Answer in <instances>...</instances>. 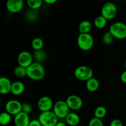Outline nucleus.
<instances>
[{"mask_svg":"<svg viewBox=\"0 0 126 126\" xmlns=\"http://www.w3.org/2000/svg\"><path fill=\"white\" fill-rule=\"evenodd\" d=\"M46 71L41 63L34 62L27 68V76L34 81H40L45 76Z\"/></svg>","mask_w":126,"mask_h":126,"instance_id":"1","label":"nucleus"},{"mask_svg":"<svg viewBox=\"0 0 126 126\" xmlns=\"http://www.w3.org/2000/svg\"><path fill=\"white\" fill-rule=\"evenodd\" d=\"M81 126V125H78V126Z\"/></svg>","mask_w":126,"mask_h":126,"instance_id":"36","label":"nucleus"},{"mask_svg":"<svg viewBox=\"0 0 126 126\" xmlns=\"http://www.w3.org/2000/svg\"><path fill=\"white\" fill-rule=\"evenodd\" d=\"M32 46L34 50L43 49L44 46V41L40 38H35L32 40Z\"/></svg>","mask_w":126,"mask_h":126,"instance_id":"22","label":"nucleus"},{"mask_svg":"<svg viewBox=\"0 0 126 126\" xmlns=\"http://www.w3.org/2000/svg\"><path fill=\"white\" fill-rule=\"evenodd\" d=\"M79 47L82 50H89L94 44V39L90 33H79L77 39Z\"/></svg>","mask_w":126,"mask_h":126,"instance_id":"2","label":"nucleus"},{"mask_svg":"<svg viewBox=\"0 0 126 126\" xmlns=\"http://www.w3.org/2000/svg\"><path fill=\"white\" fill-rule=\"evenodd\" d=\"M117 7L112 2H107L103 5L101 9V15L106 19L111 20L116 17L117 14Z\"/></svg>","mask_w":126,"mask_h":126,"instance_id":"7","label":"nucleus"},{"mask_svg":"<svg viewBox=\"0 0 126 126\" xmlns=\"http://www.w3.org/2000/svg\"><path fill=\"white\" fill-rule=\"evenodd\" d=\"M27 3L30 9L37 10L42 6L43 1L42 0H28Z\"/></svg>","mask_w":126,"mask_h":126,"instance_id":"26","label":"nucleus"},{"mask_svg":"<svg viewBox=\"0 0 126 126\" xmlns=\"http://www.w3.org/2000/svg\"><path fill=\"white\" fill-rule=\"evenodd\" d=\"M12 82L7 77L0 78V93L1 94H8L11 92Z\"/></svg>","mask_w":126,"mask_h":126,"instance_id":"14","label":"nucleus"},{"mask_svg":"<svg viewBox=\"0 0 126 126\" xmlns=\"http://www.w3.org/2000/svg\"><path fill=\"white\" fill-rule=\"evenodd\" d=\"M25 89V84L20 81H15L12 82L11 87V93L14 95H20L23 93Z\"/></svg>","mask_w":126,"mask_h":126,"instance_id":"15","label":"nucleus"},{"mask_svg":"<svg viewBox=\"0 0 126 126\" xmlns=\"http://www.w3.org/2000/svg\"><path fill=\"white\" fill-rule=\"evenodd\" d=\"M110 126H123V123L118 119H114L110 123Z\"/></svg>","mask_w":126,"mask_h":126,"instance_id":"30","label":"nucleus"},{"mask_svg":"<svg viewBox=\"0 0 126 126\" xmlns=\"http://www.w3.org/2000/svg\"><path fill=\"white\" fill-rule=\"evenodd\" d=\"M44 2L49 4H52L57 2V0H44Z\"/></svg>","mask_w":126,"mask_h":126,"instance_id":"33","label":"nucleus"},{"mask_svg":"<svg viewBox=\"0 0 126 126\" xmlns=\"http://www.w3.org/2000/svg\"><path fill=\"white\" fill-rule=\"evenodd\" d=\"M25 17L26 19L30 22H34L39 18V13L37 10L29 9L27 10L25 14Z\"/></svg>","mask_w":126,"mask_h":126,"instance_id":"18","label":"nucleus"},{"mask_svg":"<svg viewBox=\"0 0 126 126\" xmlns=\"http://www.w3.org/2000/svg\"><path fill=\"white\" fill-rule=\"evenodd\" d=\"M33 58L35 59L36 62L38 63H41L44 62L46 59L47 55L46 53L43 49L38 50H34L33 52Z\"/></svg>","mask_w":126,"mask_h":126,"instance_id":"20","label":"nucleus"},{"mask_svg":"<svg viewBox=\"0 0 126 126\" xmlns=\"http://www.w3.org/2000/svg\"><path fill=\"white\" fill-rule=\"evenodd\" d=\"M24 6L22 0H8L6 2V8L11 13H17L22 11Z\"/></svg>","mask_w":126,"mask_h":126,"instance_id":"12","label":"nucleus"},{"mask_svg":"<svg viewBox=\"0 0 126 126\" xmlns=\"http://www.w3.org/2000/svg\"><path fill=\"white\" fill-rule=\"evenodd\" d=\"M65 121L70 126H77L79 125L80 117L77 113H70L65 118Z\"/></svg>","mask_w":126,"mask_h":126,"instance_id":"16","label":"nucleus"},{"mask_svg":"<svg viewBox=\"0 0 126 126\" xmlns=\"http://www.w3.org/2000/svg\"><path fill=\"white\" fill-rule=\"evenodd\" d=\"M66 126V125L65 123H63V122L59 121V123L56 124V126Z\"/></svg>","mask_w":126,"mask_h":126,"instance_id":"34","label":"nucleus"},{"mask_svg":"<svg viewBox=\"0 0 126 126\" xmlns=\"http://www.w3.org/2000/svg\"><path fill=\"white\" fill-rule=\"evenodd\" d=\"M14 124L16 126H29L31 120L29 114L21 111L16 116H15Z\"/></svg>","mask_w":126,"mask_h":126,"instance_id":"13","label":"nucleus"},{"mask_svg":"<svg viewBox=\"0 0 126 126\" xmlns=\"http://www.w3.org/2000/svg\"><path fill=\"white\" fill-rule=\"evenodd\" d=\"M29 126H42L40 121L38 119H33L30 123Z\"/></svg>","mask_w":126,"mask_h":126,"instance_id":"31","label":"nucleus"},{"mask_svg":"<svg viewBox=\"0 0 126 126\" xmlns=\"http://www.w3.org/2000/svg\"><path fill=\"white\" fill-rule=\"evenodd\" d=\"M12 115L7 112H2L0 114V124L2 126L7 125L12 120Z\"/></svg>","mask_w":126,"mask_h":126,"instance_id":"23","label":"nucleus"},{"mask_svg":"<svg viewBox=\"0 0 126 126\" xmlns=\"http://www.w3.org/2000/svg\"><path fill=\"white\" fill-rule=\"evenodd\" d=\"M74 75L76 78L79 81H87L93 78L94 71L91 67L86 65H81L75 69Z\"/></svg>","mask_w":126,"mask_h":126,"instance_id":"4","label":"nucleus"},{"mask_svg":"<svg viewBox=\"0 0 126 126\" xmlns=\"http://www.w3.org/2000/svg\"><path fill=\"white\" fill-rule=\"evenodd\" d=\"M22 103L17 100H10L5 105L6 111L11 115L16 116L22 111Z\"/></svg>","mask_w":126,"mask_h":126,"instance_id":"8","label":"nucleus"},{"mask_svg":"<svg viewBox=\"0 0 126 126\" xmlns=\"http://www.w3.org/2000/svg\"><path fill=\"white\" fill-rule=\"evenodd\" d=\"M32 105H31L30 103H28V102H25V103H22V111L29 114L30 113L32 112Z\"/></svg>","mask_w":126,"mask_h":126,"instance_id":"29","label":"nucleus"},{"mask_svg":"<svg viewBox=\"0 0 126 126\" xmlns=\"http://www.w3.org/2000/svg\"><path fill=\"white\" fill-rule=\"evenodd\" d=\"M114 38L110 32H107L102 36V41L105 45H111L114 41Z\"/></svg>","mask_w":126,"mask_h":126,"instance_id":"27","label":"nucleus"},{"mask_svg":"<svg viewBox=\"0 0 126 126\" xmlns=\"http://www.w3.org/2000/svg\"><path fill=\"white\" fill-rule=\"evenodd\" d=\"M120 78L123 83L126 84V70L122 73L121 75Z\"/></svg>","mask_w":126,"mask_h":126,"instance_id":"32","label":"nucleus"},{"mask_svg":"<svg viewBox=\"0 0 126 126\" xmlns=\"http://www.w3.org/2000/svg\"><path fill=\"white\" fill-rule=\"evenodd\" d=\"M107 20H108L106 19L102 15L97 16L94 20L95 27L98 29H102V28H105L107 25Z\"/></svg>","mask_w":126,"mask_h":126,"instance_id":"21","label":"nucleus"},{"mask_svg":"<svg viewBox=\"0 0 126 126\" xmlns=\"http://www.w3.org/2000/svg\"><path fill=\"white\" fill-rule=\"evenodd\" d=\"M42 126H55L59 123V118L53 111L41 112L38 117Z\"/></svg>","mask_w":126,"mask_h":126,"instance_id":"3","label":"nucleus"},{"mask_svg":"<svg viewBox=\"0 0 126 126\" xmlns=\"http://www.w3.org/2000/svg\"><path fill=\"white\" fill-rule=\"evenodd\" d=\"M109 32L114 38L123 39L126 38V25L121 22H117L111 25Z\"/></svg>","mask_w":126,"mask_h":126,"instance_id":"5","label":"nucleus"},{"mask_svg":"<svg viewBox=\"0 0 126 126\" xmlns=\"http://www.w3.org/2000/svg\"><path fill=\"white\" fill-rule=\"evenodd\" d=\"M37 105L38 109L41 111L46 112L51 111V110L54 108V104L50 97L48 96H43L39 99Z\"/></svg>","mask_w":126,"mask_h":126,"instance_id":"11","label":"nucleus"},{"mask_svg":"<svg viewBox=\"0 0 126 126\" xmlns=\"http://www.w3.org/2000/svg\"><path fill=\"white\" fill-rule=\"evenodd\" d=\"M14 74L18 78H23L27 76V68L18 65L14 69Z\"/></svg>","mask_w":126,"mask_h":126,"instance_id":"25","label":"nucleus"},{"mask_svg":"<svg viewBox=\"0 0 126 126\" xmlns=\"http://www.w3.org/2000/svg\"><path fill=\"white\" fill-rule=\"evenodd\" d=\"M125 68L126 69V60H125Z\"/></svg>","mask_w":126,"mask_h":126,"instance_id":"35","label":"nucleus"},{"mask_svg":"<svg viewBox=\"0 0 126 126\" xmlns=\"http://www.w3.org/2000/svg\"><path fill=\"white\" fill-rule=\"evenodd\" d=\"M89 126H104V124L102 119L94 117L89 121Z\"/></svg>","mask_w":126,"mask_h":126,"instance_id":"28","label":"nucleus"},{"mask_svg":"<svg viewBox=\"0 0 126 126\" xmlns=\"http://www.w3.org/2000/svg\"><path fill=\"white\" fill-rule=\"evenodd\" d=\"M86 86L87 91L92 92H95L99 89L100 82L97 78L93 77L86 81Z\"/></svg>","mask_w":126,"mask_h":126,"instance_id":"17","label":"nucleus"},{"mask_svg":"<svg viewBox=\"0 0 126 126\" xmlns=\"http://www.w3.org/2000/svg\"><path fill=\"white\" fill-rule=\"evenodd\" d=\"M66 103L70 110L77 111L81 109L83 105L82 100L77 95H70L67 97L66 100Z\"/></svg>","mask_w":126,"mask_h":126,"instance_id":"10","label":"nucleus"},{"mask_svg":"<svg viewBox=\"0 0 126 126\" xmlns=\"http://www.w3.org/2000/svg\"><path fill=\"white\" fill-rule=\"evenodd\" d=\"M107 113V111L105 107H103V106H99V107H97L95 110L94 116L95 118L102 119V118H103L105 116Z\"/></svg>","mask_w":126,"mask_h":126,"instance_id":"24","label":"nucleus"},{"mask_svg":"<svg viewBox=\"0 0 126 126\" xmlns=\"http://www.w3.org/2000/svg\"><path fill=\"white\" fill-rule=\"evenodd\" d=\"M33 55L27 50L22 51L18 55L17 62L18 65L25 68H28L33 63Z\"/></svg>","mask_w":126,"mask_h":126,"instance_id":"9","label":"nucleus"},{"mask_svg":"<svg viewBox=\"0 0 126 126\" xmlns=\"http://www.w3.org/2000/svg\"><path fill=\"white\" fill-rule=\"evenodd\" d=\"M92 29V23L89 20L82 21L79 25V31L80 33H89Z\"/></svg>","mask_w":126,"mask_h":126,"instance_id":"19","label":"nucleus"},{"mask_svg":"<svg viewBox=\"0 0 126 126\" xmlns=\"http://www.w3.org/2000/svg\"><path fill=\"white\" fill-rule=\"evenodd\" d=\"M70 110L66 101L59 100L54 103L53 111L59 119H65L70 113Z\"/></svg>","mask_w":126,"mask_h":126,"instance_id":"6","label":"nucleus"}]
</instances>
